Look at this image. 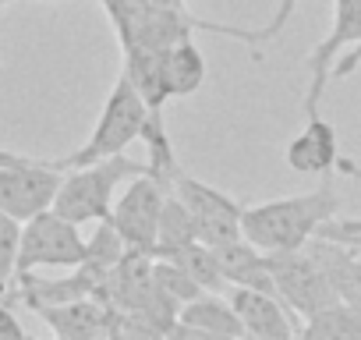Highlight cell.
<instances>
[{"label": "cell", "instance_id": "15", "mask_svg": "<svg viewBox=\"0 0 361 340\" xmlns=\"http://www.w3.org/2000/svg\"><path fill=\"white\" fill-rule=\"evenodd\" d=\"M180 322L188 326H199V329H213V333H227V336H241L245 340V329H241V315L234 308L231 298L224 294H199L195 301L180 305Z\"/></svg>", "mask_w": 361, "mask_h": 340}, {"label": "cell", "instance_id": "19", "mask_svg": "<svg viewBox=\"0 0 361 340\" xmlns=\"http://www.w3.org/2000/svg\"><path fill=\"white\" fill-rule=\"evenodd\" d=\"M131 248H128V241H124V234L114 227V220L106 217V220H99L96 224V234L85 241V266H92V269H99V273H114L121 262H124V255H128Z\"/></svg>", "mask_w": 361, "mask_h": 340}, {"label": "cell", "instance_id": "26", "mask_svg": "<svg viewBox=\"0 0 361 340\" xmlns=\"http://www.w3.org/2000/svg\"><path fill=\"white\" fill-rule=\"evenodd\" d=\"M170 340H241V336H227V333H213V329H199V326H188L180 322L170 329Z\"/></svg>", "mask_w": 361, "mask_h": 340}, {"label": "cell", "instance_id": "3", "mask_svg": "<svg viewBox=\"0 0 361 340\" xmlns=\"http://www.w3.org/2000/svg\"><path fill=\"white\" fill-rule=\"evenodd\" d=\"M149 163L145 159H131V156H110V159H99L92 166H78V170H68L61 188H57V199H54V210L68 220H75L78 227L82 224H99L110 217L114 210V192L121 181H131L138 174H145Z\"/></svg>", "mask_w": 361, "mask_h": 340}, {"label": "cell", "instance_id": "18", "mask_svg": "<svg viewBox=\"0 0 361 340\" xmlns=\"http://www.w3.org/2000/svg\"><path fill=\"white\" fill-rule=\"evenodd\" d=\"M166 259H177L180 266H185V269L199 280L202 291H213V294L231 291V284H227V277H224V266H220V255H216V248L206 245V241H195V245H188L185 252L166 255Z\"/></svg>", "mask_w": 361, "mask_h": 340}, {"label": "cell", "instance_id": "8", "mask_svg": "<svg viewBox=\"0 0 361 340\" xmlns=\"http://www.w3.org/2000/svg\"><path fill=\"white\" fill-rule=\"evenodd\" d=\"M166 195H170V188L145 170V174L131 178V185L124 188V195L114 202L110 220H114V227L124 234V241H128L131 252L156 255L159 217H163V202H166Z\"/></svg>", "mask_w": 361, "mask_h": 340}, {"label": "cell", "instance_id": "16", "mask_svg": "<svg viewBox=\"0 0 361 340\" xmlns=\"http://www.w3.org/2000/svg\"><path fill=\"white\" fill-rule=\"evenodd\" d=\"M298 340H361V308L336 301L298 326Z\"/></svg>", "mask_w": 361, "mask_h": 340}, {"label": "cell", "instance_id": "12", "mask_svg": "<svg viewBox=\"0 0 361 340\" xmlns=\"http://www.w3.org/2000/svg\"><path fill=\"white\" fill-rule=\"evenodd\" d=\"M36 315L54 329L57 340H99L110 336V322H114V308L103 298H78L68 305L36 308Z\"/></svg>", "mask_w": 361, "mask_h": 340}, {"label": "cell", "instance_id": "21", "mask_svg": "<svg viewBox=\"0 0 361 340\" xmlns=\"http://www.w3.org/2000/svg\"><path fill=\"white\" fill-rule=\"evenodd\" d=\"M152 277H156V284L177 301V305H188V301H195L199 294H206L202 287H199V280L180 266L177 259H152Z\"/></svg>", "mask_w": 361, "mask_h": 340}, {"label": "cell", "instance_id": "31", "mask_svg": "<svg viewBox=\"0 0 361 340\" xmlns=\"http://www.w3.org/2000/svg\"><path fill=\"white\" fill-rule=\"evenodd\" d=\"M99 340H110V336H99Z\"/></svg>", "mask_w": 361, "mask_h": 340}, {"label": "cell", "instance_id": "13", "mask_svg": "<svg viewBox=\"0 0 361 340\" xmlns=\"http://www.w3.org/2000/svg\"><path fill=\"white\" fill-rule=\"evenodd\" d=\"M216 255H220V266H224V277H227L231 287H252V291L276 294V280H273V269H269V255H266L262 248H255L248 238L216 245Z\"/></svg>", "mask_w": 361, "mask_h": 340}, {"label": "cell", "instance_id": "20", "mask_svg": "<svg viewBox=\"0 0 361 340\" xmlns=\"http://www.w3.org/2000/svg\"><path fill=\"white\" fill-rule=\"evenodd\" d=\"M18 252H22V220L0 210V298L18 280Z\"/></svg>", "mask_w": 361, "mask_h": 340}, {"label": "cell", "instance_id": "9", "mask_svg": "<svg viewBox=\"0 0 361 340\" xmlns=\"http://www.w3.org/2000/svg\"><path fill=\"white\" fill-rule=\"evenodd\" d=\"M357 43H361V0H333V25L308 57V92L301 99L308 117L319 114V103L326 96V85L333 78L340 54L354 50Z\"/></svg>", "mask_w": 361, "mask_h": 340}, {"label": "cell", "instance_id": "11", "mask_svg": "<svg viewBox=\"0 0 361 340\" xmlns=\"http://www.w3.org/2000/svg\"><path fill=\"white\" fill-rule=\"evenodd\" d=\"M231 301L241 315L245 340H298V312L280 294L231 287Z\"/></svg>", "mask_w": 361, "mask_h": 340}, {"label": "cell", "instance_id": "22", "mask_svg": "<svg viewBox=\"0 0 361 340\" xmlns=\"http://www.w3.org/2000/svg\"><path fill=\"white\" fill-rule=\"evenodd\" d=\"M110 340H170L159 326H152L142 315L131 312H117L114 308V322H110Z\"/></svg>", "mask_w": 361, "mask_h": 340}, {"label": "cell", "instance_id": "14", "mask_svg": "<svg viewBox=\"0 0 361 340\" xmlns=\"http://www.w3.org/2000/svg\"><path fill=\"white\" fill-rule=\"evenodd\" d=\"M163 82L170 99H185L202 89L206 82V57L195 47V40H180L163 50Z\"/></svg>", "mask_w": 361, "mask_h": 340}, {"label": "cell", "instance_id": "32", "mask_svg": "<svg viewBox=\"0 0 361 340\" xmlns=\"http://www.w3.org/2000/svg\"><path fill=\"white\" fill-rule=\"evenodd\" d=\"M25 340H32V336H25Z\"/></svg>", "mask_w": 361, "mask_h": 340}, {"label": "cell", "instance_id": "29", "mask_svg": "<svg viewBox=\"0 0 361 340\" xmlns=\"http://www.w3.org/2000/svg\"><path fill=\"white\" fill-rule=\"evenodd\" d=\"M159 4H185V0H159Z\"/></svg>", "mask_w": 361, "mask_h": 340}, {"label": "cell", "instance_id": "6", "mask_svg": "<svg viewBox=\"0 0 361 340\" xmlns=\"http://www.w3.org/2000/svg\"><path fill=\"white\" fill-rule=\"evenodd\" d=\"M269 255V269L276 280V294L301 315H315L329 305L340 301L336 284L329 280V273L312 259L308 248H290V252H266Z\"/></svg>", "mask_w": 361, "mask_h": 340}, {"label": "cell", "instance_id": "27", "mask_svg": "<svg viewBox=\"0 0 361 340\" xmlns=\"http://www.w3.org/2000/svg\"><path fill=\"white\" fill-rule=\"evenodd\" d=\"M357 64H361V43H357V47H354V50H350L343 61H336V68H333V78H343V75H350Z\"/></svg>", "mask_w": 361, "mask_h": 340}, {"label": "cell", "instance_id": "1", "mask_svg": "<svg viewBox=\"0 0 361 340\" xmlns=\"http://www.w3.org/2000/svg\"><path fill=\"white\" fill-rule=\"evenodd\" d=\"M336 213H340V195L329 181H322L315 192L305 195L245 206L241 234L262 252H290V248H305Z\"/></svg>", "mask_w": 361, "mask_h": 340}, {"label": "cell", "instance_id": "25", "mask_svg": "<svg viewBox=\"0 0 361 340\" xmlns=\"http://www.w3.org/2000/svg\"><path fill=\"white\" fill-rule=\"evenodd\" d=\"M11 308L15 305L8 298H0V340H25L29 333L22 329V322H18V315Z\"/></svg>", "mask_w": 361, "mask_h": 340}, {"label": "cell", "instance_id": "10", "mask_svg": "<svg viewBox=\"0 0 361 340\" xmlns=\"http://www.w3.org/2000/svg\"><path fill=\"white\" fill-rule=\"evenodd\" d=\"M287 166L298 170V174H350V178H361V170L354 163H347L340 156V135L336 128L326 121V117H308V124L287 142V152H283Z\"/></svg>", "mask_w": 361, "mask_h": 340}, {"label": "cell", "instance_id": "7", "mask_svg": "<svg viewBox=\"0 0 361 340\" xmlns=\"http://www.w3.org/2000/svg\"><path fill=\"white\" fill-rule=\"evenodd\" d=\"M170 192L192 210L195 227H199V241H206V245L216 248V245H227V241L245 238L241 234L245 206L234 195H227V192H220V188H213V185H206V181H199L192 174H185V170H177V174H173Z\"/></svg>", "mask_w": 361, "mask_h": 340}, {"label": "cell", "instance_id": "23", "mask_svg": "<svg viewBox=\"0 0 361 340\" xmlns=\"http://www.w3.org/2000/svg\"><path fill=\"white\" fill-rule=\"evenodd\" d=\"M152 4V0H103V8L117 29V40H128V32L135 29V22L142 18V11Z\"/></svg>", "mask_w": 361, "mask_h": 340}, {"label": "cell", "instance_id": "30", "mask_svg": "<svg viewBox=\"0 0 361 340\" xmlns=\"http://www.w3.org/2000/svg\"><path fill=\"white\" fill-rule=\"evenodd\" d=\"M39 4H64V0H39Z\"/></svg>", "mask_w": 361, "mask_h": 340}, {"label": "cell", "instance_id": "2", "mask_svg": "<svg viewBox=\"0 0 361 340\" xmlns=\"http://www.w3.org/2000/svg\"><path fill=\"white\" fill-rule=\"evenodd\" d=\"M145 117H149L145 99H142L138 89L131 85V78L121 71V78H117V85L110 89V96H106V103H103V110H99V121H96V128L89 131V138H85L75 152H68V156L43 159V166L68 174V170L92 166V163H99V159L121 156L131 142L142 138Z\"/></svg>", "mask_w": 361, "mask_h": 340}, {"label": "cell", "instance_id": "17", "mask_svg": "<svg viewBox=\"0 0 361 340\" xmlns=\"http://www.w3.org/2000/svg\"><path fill=\"white\" fill-rule=\"evenodd\" d=\"M199 241V227H195V217L192 210L180 202L173 192L166 195L163 202V217H159V238H156V255L166 259V255H177L185 252L188 245Z\"/></svg>", "mask_w": 361, "mask_h": 340}, {"label": "cell", "instance_id": "24", "mask_svg": "<svg viewBox=\"0 0 361 340\" xmlns=\"http://www.w3.org/2000/svg\"><path fill=\"white\" fill-rule=\"evenodd\" d=\"M294 8H298V0H276V11L269 15V22L255 32V47L259 43H269V40H276L280 32H283V25L290 22V15H294Z\"/></svg>", "mask_w": 361, "mask_h": 340}, {"label": "cell", "instance_id": "28", "mask_svg": "<svg viewBox=\"0 0 361 340\" xmlns=\"http://www.w3.org/2000/svg\"><path fill=\"white\" fill-rule=\"evenodd\" d=\"M11 4H15V0H0V15H4V11H8Z\"/></svg>", "mask_w": 361, "mask_h": 340}, {"label": "cell", "instance_id": "4", "mask_svg": "<svg viewBox=\"0 0 361 340\" xmlns=\"http://www.w3.org/2000/svg\"><path fill=\"white\" fill-rule=\"evenodd\" d=\"M85 262V238L75 220L57 210H43L39 217L22 224V252L18 277L36 269H75Z\"/></svg>", "mask_w": 361, "mask_h": 340}, {"label": "cell", "instance_id": "5", "mask_svg": "<svg viewBox=\"0 0 361 340\" xmlns=\"http://www.w3.org/2000/svg\"><path fill=\"white\" fill-rule=\"evenodd\" d=\"M61 181L64 174L43 166L39 156L0 149V210L18 217L22 224L39 217L43 210H54Z\"/></svg>", "mask_w": 361, "mask_h": 340}]
</instances>
